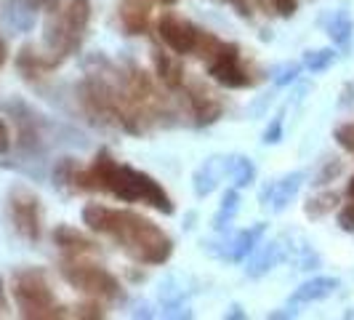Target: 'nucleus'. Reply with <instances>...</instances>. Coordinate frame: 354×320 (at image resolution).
Wrapping results in <instances>:
<instances>
[{"label": "nucleus", "instance_id": "obj_1", "mask_svg": "<svg viewBox=\"0 0 354 320\" xmlns=\"http://www.w3.org/2000/svg\"><path fill=\"white\" fill-rule=\"evenodd\" d=\"M83 224L91 232L112 238L139 265H165L174 254V240L155 222L128 208H109L102 203H88L83 208Z\"/></svg>", "mask_w": 354, "mask_h": 320}, {"label": "nucleus", "instance_id": "obj_2", "mask_svg": "<svg viewBox=\"0 0 354 320\" xmlns=\"http://www.w3.org/2000/svg\"><path fill=\"white\" fill-rule=\"evenodd\" d=\"M72 187H77V190H104V193L120 197L125 203L142 200V203L152 206L155 211L165 213V216L174 213L171 197L155 179L144 174V171L131 168V166L115 163L109 152H99L91 163V168H86V171L77 168Z\"/></svg>", "mask_w": 354, "mask_h": 320}, {"label": "nucleus", "instance_id": "obj_3", "mask_svg": "<svg viewBox=\"0 0 354 320\" xmlns=\"http://www.w3.org/2000/svg\"><path fill=\"white\" fill-rule=\"evenodd\" d=\"M91 21V0H59V6L48 11L46 21V48L53 53L56 62L67 59L80 48Z\"/></svg>", "mask_w": 354, "mask_h": 320}, {"label": "nucleus", "instance_id": "obj_4", "mask_svg": "<svg viewBox=\"0 0 354 320\" xmlns=\"http://www.w3.org/2000/svg\"><path fill=\"white\" fill-rule=\"evenodd\" d=\"M11 294H14V302L19 307V315L30 320H46V318H62V307L53 299V291L48 281H46V272L35 269V267H24L14 272V281H11Z\"/></svg>", "mask_w": 354, "mask_h": 320}, {"label": "nucleus", "instance_id": "obj_5", "mask_svg": "<svg viewBox=\"0 0 354 320\" xmlns=\"http://www.w3.org/2000/svg\"><path fill=\"white\" fill-rule=\"evenodd\" d=\"M59 272H62V278L72 288H77L83 294H91L96 299H109V302L123 299V285H120V281L112 272H106L104 267L83 262V256H67L62 262V267H59Z\"/></svg>", "mask_w": 354, "mask_h": 320}, {"label": "nucleus", "instance_id": "obj_6", "mask_svg": "<svg viewBox=\"0 0 354 320\" xmlns=\"http://www.w3.org/2000/svg\"><path fill=\"white\" fill-rule=\"evenodd\" d=\"M8 219L14 224V230L30 240L37 243L40 235H43V224H40V197L27 190V187H11L8 193Z\"/></svg>", "mask_w": 354, "mask_h": 320}, {"label": "nucleus", "instance_id": "obj_7", "mask_svg": "<svg viewBox=\"0 0 354 320\" xmlns=\"http://www.w3.org/2000/svg\"><path fill=\"white\" fill-rule=\"evenodd\" d=\"M208 75L224 89H250L256 80L240 62V51L232 43H221V48L208 59Z\"/></svg>", "mask_w": 354, "mask_h": 320}, {"label": "nucleus", "instance_id": "obj_8", "mask_svg": "<svg viewBox=\"0 0 354 320\" xmlns=\"http://www.w3.org/2000/svg\"><path fill=\"white\" fill-rule=\"evenodd\" d=\"M158 35L162 40V46H168L178 56H187V53H195L200 46V37L203 30L195 27L189 19L178 17L174 11H165L158 21Z\"/></svg>", "mask_w": 354, "mask_h": 320}, {"label": "nucleus", "instance_id": "obj_9", "mask_svg": "<svg viewBox=\"0 0 354 320\" xmlns=\"http://www.w3.org/2000/svg\"><path fill=\"white\" fill-rule=\"evenodd\" d=\"M181 91H184V96H187V102H189V109H192V118H195L197 125H211L221 118V109H224V107H221V102H218L205 86H200V83H187V80H184Z\"/></svg>", "mask_w": 354, "mask_h": 320}, {"label": "nucleus", "instance_id": "obj_10", "mask_svg": "<svg viewBox=\"0 0 354 320\" xmlns=\"http://www.w3.org/2000/svg\"><path fill=\"white\" fill-rule=\"evenodd\" d=\"M304 184V174L301 171H296V174H288V177L277 179V181H272V184H266L264 190H261V206L264 208H272L274 213H280L288 208V203L296 197V193L301 190Z\"/></svg>", "mask_w": 354, "mask_h": 320}, {"label": "nucleus", "instance_id": "obj_11", "mask_svg": "<svg viewBox=\"0 0 354 320\" xmlns=\"http://www.w3.org/2000/svg\"><path fill=\"white\" fill-rule=\"evenodd\" d=\"M155 3L176 6L178 0H120V21L125 35H142L149 27V8Z\"/></svg>", "mask_w": 354, "mask_h": 320}, {"label": "nucleus", "instance_id": "obj_12", "mask_svg": "<svg viewBox=\"0 0 354 320\" xmlns=\"http://www.w3.org/2000/svg\"><path fill=\"white\" fill-rule=\"evenodd\" d=\"M59 0H6V19L17 30H30L35 24L37 11H53Z\"/></svg>", "mask_w": 354, "mask_h": 320}, {"label": "nucleus", "instance_id": "obj_13", "mask_svg": "<svg viewBox=\"0 0 354 320\" xmlns=\"http://www.w3.org/2000/svg\"><path fill=\"white\" fill-rule=\"evenodd\" d=\"M224 174H230V158L224 155H213L208 158L192 177V187H195L197 197H208L218 187V181L224 179Z\"/></svg>", "mask_w": 354, "mask_h": 320}, {"label": "nucleus", "instance_id": "obj_14", "mask_svg": "<svg viewBox=\"0 0 354 320\" xmlns=\"http://www.w3.org/2000/svg\"><path fill=\"white\" fill-rule=\"evenodd\" d=\"M53 243L64 251L67 256H86V254H93L96 251V243L86 238L83 232H77L70 224H59L53 230Z\"/></svg>", "mask_w": 354, "mask_h": 320}, {"label": "nucleus", "instance_id": "obj_15", "mask_svg": "<svg viewBox=\"0 0 354 320\" xmlns=\"http://www.w3.org/2000/svg\"><path fill=\"white\" fill-rule=\"evenodd\" d=\"M338 278H312V281H306L301 283L296 291H293V296H290V302L293 304H309V302H322V299H328V296H333L338 291Z\"/></svg>", "mask_w": 354, "mask_h": 320}, {"label": "nucleus", "instance_id": "obj_16", "mask_svg": "<svg viewBox=\"0 0 354 320\" xmlns=\"http://www.w3.org/2000/svg\"><path fill=\"white\" fill-rule=\"evenodd\" d=\"M283 256H285V251H283V243H280V240L264 243L261 249L250 256L248 267H245L248 278H261V275H266L272 267H277L280 262H283Z\"/></svg>", "mask_w": 354, "mask_h": 320}, {"label": "nucleus", "instance_id": "obj_17", "mask_svg": "<svg viewBox=\"0 0 354 320\" xmlns=\"http://www.w3.org/2000/svg\"><path fill=\"white\" fill-rule=\"evenodd\" d=\"M264 232H266V224H256V227H250V230L237 232L234 240H232L230 246H227V251H224V259H230V262H243L250 251H256L259 240L264 238Z\"/></svg>", "mask_w": 354, "mask_h": 320}, {"label": "nucleus", "instance_id": "obj_18", "mask_svg": "<svg viewBox=\"0 0 354 320\" xmlns=\"http://www.w3.org/2000/svg\"><path fill=\"white\" fill-rule=\"evenodd\" d=\"M152 59H155V67H158V78L162 80V86L171 91H181L184 86V70H181V64H178L176 59H171L168 53L162 51H152Z\"/></svg>", "mask_w": 354, "mask_h": 320}, {"label": "nucleus", "instance_id": "obj_19", "mask_svg": "<svg viewBox=\"0 0 354 320\" xmlns=\"http://www.w3.org/2000/svg\"><path fill=\"white\" fill-rule=\"evenodd\" d=\"M352 33H354V24H352L349 11H346V8H338L336 14L330 17V21H328V35H330V40H333L336 46L346 48L349 40H352Z\"/></svg>", "mask_w": 354, "mask_h": 320}, {"label": "nucleus", "instance_id": "obj_20", "mask_svg": "<svg viewBox=\"0 0 354 320\" xmlns=\"http://www.w3.org/2000/svg\"><path fill=\"white\" fill-rule=\"evenodd\" d=\"M230 177H232V181H234V187H237V190H243V187L253 184V179H256V166L250 163V158L232 155L230 158Z\"/></svg>", "mask_w": 354, "mask_h": 320}, {"label": "nucleus", "instance_id": "obj_21", "mask_svg": "<svg viewBox=\"0 0 354 320\" xmlns=\"http://www.w3.org/2000/svg\"><path fill=\"white\" fill-rule=\"evenodd\" d=\"M237 208H240V195H237V190H227V195L221 200V208L213 216V227L218 232L227 230L230 222L234 219V213H237Z\"/></svg>", "mask_w": 354, "mask_h": 320}, {"label": "nucleus", "instance_id": "obj_22", "mask_svg": "<svg viewBox=\"0 0 354 320\" xmlns=\"http://www.w3.org/2000/svg\"><path fill=\"white\" fill-rule=\"evenodd\" d=\"M336 203H338L336 193H322V195H317V197H309V203H306V216L319 219V216H325V213L333 211Z\"/></svg>", "mask_w": 354, "mask_h": 320}, {"label": "nucleus", "instance_id": "obj_23", "mask_svg": "<svg viewBox=\"0 0 354 320\" xmlns=\"http://www.w3.org/2000/svg\"><path fill=\"white\" fill-rule=\"evenodd\" d=\"M333 62H336V51H333V48H319V51H309V53H306V59H304V64H306V70H309V72L328 70Z\"/></svg>", "mask_w": 354, "mask_h": 320}, {"label": "nucleus", "instance_id": "obj_24", "mask_svg": "<svg viewBox=\"0 0 354 320\" xmlns=\"http://www.w3.org/2000/svg\"><path fill=\"white\" fill-rule=\"evenodd\" d=\"M75 174H77V163L75 158H62L53 168V184L56 187H67L75 181Z\"/></svg>", "mask_w": 354, "mask_h": 320}, {"label": "nucleus", "instance_id": "obj_25", "mask_svg": "<svg viewBox=\"0 0 354 320\" xmlns=\"http://www.w3.org/2000/svg\"><path fill=\"white\" fill-rule=\"evenodd\" d=\"M160 302L165 307H176V304L184 302V291L176 288V278H165L160 283Z\"/></svg>", "mask_w": 354, "mask_h": 320}, {"label": "nucleus", "instance_id": "obj_26", "mask_svg": "<svg viewBox=\"0 0 354 320\" xmlns=\"http://www.w3.org/2000/svg\"><path fill=\"white\" fill-rule=\"evenodd\" d=\"M341 171H344V163H341V160H328L325 168H322L317 174V179H315V184H317V187H325V184H330L336 177H341Z\"/></svg>", "mask_w": 354, "mask_h": 320}, {"label": "nucleus", "instance_id": "obj_27", "mask_svg": "<svg viewBox=\"0 0 354 320\" xmlns=\"http://www.w3.org/2000/svg\"><path fill=\"white\" fill-rule=\"evenodd\" d=\"M283 118H285V109H280V112L272 118V123L266 125L264 144H277L280 139H283Z\"/></svg>", "mask_w": 354, "mask_h": 320}, {"label": "nucleus", "instance_id": "obj_28", "mask_svg": "<svg viewBox=\"0 0 354 320\" xmlns=\"http://www.w3.org/2000/svg\"><path fill=\"white\" fill-rule=\"evenodd\" d=\"M299 72H301V64H285V67H280V70L274 72V83L277 86H288V83L296 80Z\"/></svg>", "mask_w": 354, "mask_h": 320}, {"label": "nucleus", "instance_id": "obj_29", "mask_svg": "<svg viewBox=\"0 0 354 320\" xmlns=\"http://www.w3.org/2000/svg\"><path fill=\"white\" fill-rule=\"evenodd\" d=\"M336 142L341 144L344 150L354 152V123L338 125V128H336Z\"/></svg>", "mask_w": 354, "mask_h": 320}, {"label": "nucleus", "instance_id": "obj_30", "mask_svg": "<svg viewBox=\"0 0 354 320\" xmlns=\"http://www.w3.org/2000/svg\"><path fill=\"white\" fill-rule=\"evenodd\" d=\"M269 3H272V8L283 19H290L299 11V0H269Z\"/></svg>", "mask_w": 354, "mask_h": 320}, {"label": "nucleus", "instance_id": "obj_31", "mask_svg": "<svg viewBox=\"0 0 354 320\" xmlns=\"http://www.w3.org/2000/svg\"><path fill=\"white\" fill-rule=\"evenodd\" d=\"M338 227H341L344 232H352L354 235V200L338 211Z\"/></svg>", "mask_w": 354, "mask_h": 320}, {"label": "nucleus", "instance_id": "obj_32", "mask_svg": "<svg viewBox=\"0 0 354 320\" xmlns=\"http://www.w3.org/2000/svg\"><path fill=\"white\" fill-rule=\"evenodd\" d=\"M224 3H230L232 8L237 11V17L253 19V0H224Z\"/></svg>", "mask_w": 354, "mask_h": 320}, {"label": "nucleus", "instance_id": "obj_33", "mask_svg": "<svg viewBox=\"0 0 354 320\" xmlns=\"http://www.w3.org/2000/svg\"><path fill=\"white\" fill-rule=\"evenodd\" d=\"M8 150H11V128L0 118V155H6Z\"/></svg>", "mask_w": 354, "mask_h": 320}, {"label": "nucleus", "instance_id": "obj_34", "mask_svg": "<svg viewBox=\"0 0 354 320\" xmlns=\"http://www.w3.org/2000/svg\"><path fill=\"white\" fill-rule=\"evenodd\" d=\"M104 312L99 310V307H93V304H86V307H80L77 310V318H102Z\"/></svg>", "mask_w": 354, "mask_h": 320}, {"label": "nucleus", "instance_id": "obj_35", "mask_svg": "<svg viewBox=\"0 0 354 320\" xmlns=\"http://www.w3.org/2000/svg\"><path fill=\"white\" fill-rule=\"evenodd\" d=\"M8 315V299H6V285H3V278H0V318Z\"/></svg>", "mask_w": 354, "mask_h": 320}, {"label": "nucleus", "instance_id": "obj_36", "mask_svg": "<svg viewBox=\"0 0 354 320\" xmlns=\"http://www.w3.org/2000/svg\"><path fill=\"white\" fill-rule=\"evenodd\" d=\"M346 195H349V200H354V177L349 179V184H346Z\"/></svg>", "mask_w": 354, "mask_h": 320}, {"label": "nucleus", "instance_id": "obj_37", "mask_svg": "<svg viewBox=\"0 0 354 320\" xmlns=\"http://www.w3.org/2000/svg\"><path fill=\"white\" fill-rule=\"evenodd\" d=\"M230 318H245V315H243V312H240V307H232Z\"/></svg>", "mask_w": 354, "mask_h": 320}, {"label": "nucleus", "instance_id": "obj_38", "mask_svg": "<svg viewBox=\"0 0 354 320\" xmlns=\"http://www.w3.org/2000/svg\"><path fill=\"white\" fill-rule=\"evenodd\" d=\"M6 62V46H3V40H0V64Z\"/></svg>", "mask_w": 354, "mask_h": 320}, {"label": "nucleus", "instance_id": "obj_39", "mask_svg": "<svg viewBox=\"0 0 354 320\" xmlns=\"http://www.w3.org/2000/svg\"><path fill=\"white\" fill-rule=\"evenodd\" d=\"M253 3H256L259 8H266V0H253Z\"/></svg>", "mask_w": 354, "mask_h": 320}]
</instances>
